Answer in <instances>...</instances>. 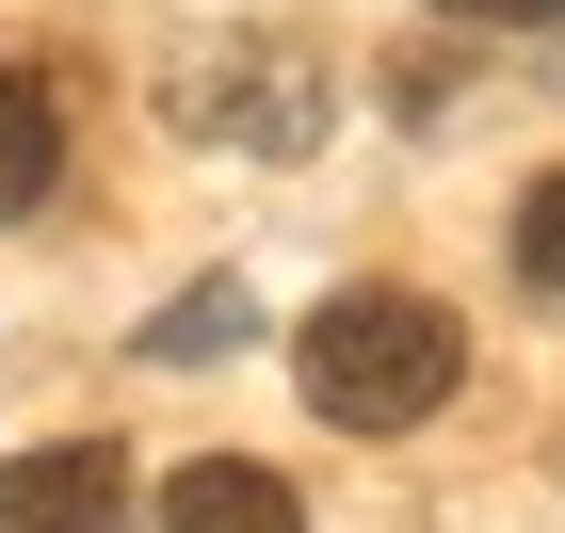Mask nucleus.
<instances>
[{"label": "nucleus", "instance_id": "obj_6", "mask_svg": "<svg viewBox=\"0 0 565 533\" xmlns=\"http://www.w3.org/2000/svg\"><path fill=\"white\" fill-rule=\"evenodd\" d=\"M501 243H518V291H550V308H565V178H533Z\"/></svg>", "mask_w": 565, "mask_h": 533}, {"label": "nucleus", "instance_id": "obj_2", "mask_svg": "<svg viewBox=\"0 0 565 533\" xmlns=\"http://www.w3.org/2000/svg\"><path fill=\"white\" fill-rule=\"evenodd\" d=\"M178 130H211V146H259V162H291V146L323 130V82H307L291 49H211V65H178Z\"/></svg>", "mask_w": 565, "mask_h": 533}, {"label": "nucleus", "instance_id": "obj_8", "mask_svg": "<svg viewBox=\"0 0 565 533\" xmlns=\"http://www.w3.org/2000/svg\"><path fill=\"white\" fill-rule=\"evenodd\" d=\"M452 33H533V17H565V0H436Z\"/></svg>", "mask_w": 565, "mask_h": 533}, {"label": "nucleus", "instance_id": "obj_7", "mask_svg": "<svg viewBox=\"0 0 565 533\" xmlns=\"http://www.w3.org/2000/svg\"><path fill=\"white\" fill-rule=\"evenodd\" d=\"M226 340H243V275H211V291H178V323H162L146 355H178V372H194V355H226Z\"/></svg>", "mask_w": 565, "mask_h": 533}, {"label": "nucleus", "instance_id": "obj_5", "mask_svg": "<svg viewBox=\"0 0 565 533\" xmlns=\"http://www.w3.org/2000/svg\"><path fill=\"white\" fill-rule=\"evenodd\" d=\"M49 178H65V114H49V82H17V65H0V226L33 211Z\"/></svg>", "mask_w": 565, "mask_h": 533}, {"label": "nucleus", "instance_id": "obj_3", "mask_svg": "<svg viewBox=\"0 0 565 533\" xmlns=\"http://www.w3.org/2000/svg\"><path fill=\"white\" fill-rule=\"evenodd\" d=\"M114 518H130V452H114V437L0 452V533H114Z\"/></svg>", "mask_w": 565, "mask_h": 533}, {"label": "nucleus", "instance_id": "obj_4", "mask_svg": "<svg viewBox=\"0 0 565 533\" xmlns=\"http://www.w3.org/2000/svg\"><path fill=\"white\" fill-rule=\"evenodd\" d=\"M162 533H307V501L275 486L259 452H194V469L162 486Z\"/></svg>", "mask_w": 565, "mask_h": 533}, {"label": "nucleus", "instance_id": "obj_1", "mask_svg": "<svg viewBox=\"0 0 565 533\" xmlns=\"http://www.w3.org/2000/svg\"><path fill=\"white\" fill-rule=\"evenodd\" d=\"M452 372H469V340H452V308L404 291V275H355V291H323V308L291 323V388L323 404L340 437H404V420H436Z\"/></svg>", "mask_w": 565, "mask_h": 533}]
</instances>
